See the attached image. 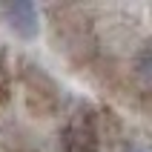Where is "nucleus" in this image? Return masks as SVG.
<instances>
[{
    "label": "nucleus",
    "instance_id": "1",
    "mask_svg": "<svg viewBox=\"0 0 152 152\" xmlns=\"http://www.w3.org/2000/svg\"><path fill=\"white\" fill-rule=\"evenodd\" d=\"M9 26H12L20 37H34L37 29H40L34 6H32V3H26V0L12 3V6H9Z\"/></svg>",
    "mask_w": 152,
    "mask_h": 152
},
{
    "label": "nucleus",
    "instance_id": "2",
    "mask_svg": "<svg viewBox=\"0 0 152 152\" xmlns=\"http://www.w3.org/2000/svg\"><path fill=\"white\" fill-rule=\"evenodd\" d=\"M126 152H146V149H141V146H132V149H126Z\"/></svg>",
    "mask_w": 152,
    "mask_h": 152
}]
</instances>
